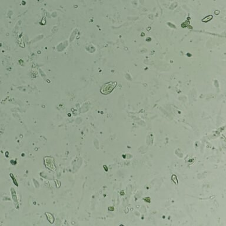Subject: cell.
Listing matches in <instances>:
<instances>
[{
	"instance_id": "3957f363",
	"label": "cell",
	"mask_w": 226,
	"mask_h": 226,
	"mask_svg": "<svg viewBox=\"0 0 226 226\" xmlns=\"http://www.w3.org/2000/svg\"><path fill=\"white\" fill-rule=\"evenodd\" d=\"M45 215L47 216V220L50 221V223H53L54 221V218L53 216L51 213H49V212H46Z\"/></svg>"
},
{
	"instance_id": "7a4b0ae2",
	"label": "cell",
	"mask_w": 226,
	"mask_h": 226,
	"mask_svg": "<svg viewBox=\"0 0 226 226\" xmlns=\"http://www.w3.org/2000/svg\"><path fill=\"white\" fill-rule=\"evenodd\" d=\"M44 160L46 168L53 171H55L56 170L54 160L53 158L51 157H44Z\"/></svg>"
},
{
	"instance_id": "6da1fadb",
	"label": "cell",
	"mask_w": 226,
	"mask_h": 226,
	"mask_svg": "<svg viewBox=\"0 0 226 226\" xmlns=\"http://www.w3.org/2000/svg\"><path fill=\"white\" fill-rule=\"evenodd\" d=\"M117 83L116 82L111 81L107 82L101 87L100 91L104 95H107L113 91L114 89L117 86Z\"/></svg>"
},
{
	"instance_id": "277c9868",
	"label": "cell",
	"mask_w": 226,
	"mask_h": 226,
	"mask_svg": "<svg viewBox=\"0 0 226 226\" xmlns=\"http://www.w3.org/2000/svg\"><path fill=\"white\" fill-rule=\"evenodd\" d=\"M212 15H209V16H208V17L204 18L203 20H202V21H203V22H207V21H210V20L212 19Z\"/></svg>"
}]
</instances>
